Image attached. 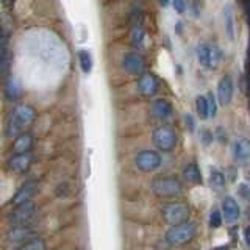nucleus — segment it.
Listing matches in <instances>:
<instances>
[{
  "instance_id": "1",
  "label": "nucleus",
  "mask_w": 250,
  "mask_h": 250,
  "mask_svg": "<svg viewBox=\"0 0 250 250\" xmlns=\"http://www.w3.org/2000/svg\"><path fill=\"white\" fill-rule=\"evenodd\" d=\"M36 119V111L30 105H18L11 113L10 122H8V136H19L27 133L28 127Z\"/></svg>"
},
{
  "instance_id": "2",
  "label": "nucleus",
  "mask_w": 250,
  "mask_h": 250,
  "mask_svg": "<svg viewBox=\"0 0 250 250\" xmlns=\"http://www.w3.org/2000/svg\"><path fill=\"white\" fill-rule=\"evenodd\" d=\"M152 191L158 197H177L183 192V185L180 180L174 177H158L155 178L152 185Z\"/></svg>"
},
{
  "instance_id": "3",
  "label": "nucleus",
  "mask_w": 250,
  "mask_h": 250,
  "mask_svg": "<svg viewBox=\"0 0 250 250\" xmlns=\"http://www.w3.org/2000/svg\"><path fill=\"white\" fill-rule=\"evenodd\" d=\"M195 233H197V225L192 222H185L169 229L166 231V241L170 246H182L189 242L195 236Z\"/></svg>"
},
{
  "instance_id": "4",
  "label": "nucleus",
  "mask_w": 250,
  "mask_h": 250,
  "mask_svg": "<svg viewBox=\"0 0 250 250\" xmlns=\"http://www.w3.org/2000/svg\"><path fill=\"white\" fill-rule=\"evenodd\" d=\"M161 214L169 225L175 227L180 224L188 222L189 219V208H188L185 203H167L166 207L163 208Z\"/></svg>"
},
{
  "instance_id": "5",
  "label": "nucleus",
  "mask_w": 250,
  "mask_h": 250,
  "mask_svg": "<svg viewBox=\"0 0 250 250\" xmlns=\"http://www.w3.org/2000/svg\"><path fill=\"white\" fill-rule=\"evenodd\" d=\"M152 141L155 147L161 152H170L177 146V135L169 127H158L152 133Z\"/></svg>"
},
{
  "instance_id": "6",
  "label": "nucleus",
  "mask_w": 250,
  "mask_h": 250,
  "mask_svg": "<svg viewBox=\"0 0 250 250\" xmlns=\"http://www.w3.org/2000/svg\"><path fill=\"white\" fill-rule=\"evenodd\" d=\"M197 57H199L202 67L213 70V69H216L219 66L222 55H221V50H219L217 47L213 45V44H199Z\"/></svg>"
},
{
  "instance_id": "7",
  "label": "nucleus",
  "mask_w": 250,
  "mask_h": 250,
  "mask_svg": "<svg viewBox=\"0 0 250 250\" xmlns=\"http://www.w3.org/2000/svg\"><path fill=\"white\" fill-rule=\"evenodd\" d=\"M135 163L141 172H153L161 166V155L155 150H143L136 155Z\"/></svg>"
},
{
  "instance_id": "8",
  "label": "nucleus",
  "mask_w": 250,
  "mask_h": 250,
  "mask_svg": "<svg viewBox=\"0 0 250 250\" xmlns=\"http://www.w3.org/2000/svg\"><path fill=\"white\" fill-rule=\"evenodd\" d=\"M35 211H36V205L33 202L22 203V205L16 207V209L11 213L10 221L14 227H22L35 216Z\"/></svg>"
},
{
  "instance_id": "9",
  "label": "nucleus",
  "mask_w": 250,
  "mask_h": 250,
  "mask_svg": "<svg viewBox=\"0 0 250 250\" xmlns=\"http://www.w3.org/2000/svg\"><path fill=\"white\" fill-rule=\"evenodd\" d=\"M124 69L131 75H143L146 70V61L136 52H130L124 57Z\"/></svg>"
},
{
  "instance_id": "10",
  "label": "nucleus",
  "mask_w": 250,
  "mask_h": 250,
  "mask_svg": "<svg viewBox=\"0 0 250 250\" xmlns=\"http://www.w3.org/2000/svg\"><path fill=\"white\" fill-rule=\"evenodd\" d=\"M38 182L36 180H30V182L23 183L19 191H16L14 197H13V203L16 207L18 205H22V203H27V202H31V199L35 197V194L38 192Z\"/></svg>"
},
{
  "instance_id": "11",
  "label": "nucleus",
  "mask_w": 250,
  "mask_h": 250,
  "mask_svg": "<svg viewBox=\"0 0 250 250\" xmlns=\"http://www.w3.org/2000/svg\"><path fill=\"white\" fill-rule=\"evenodd\" d=\"M158 88H160L158 78H156L153 74H143L141 75L139 82H138V89L143 96L152 97L158 92Z\"/></svg>"
},
{
  "instance_id": "12",
  "label": "nucleus",
  "mask_w": 250,
  "mask_h": 250,
  "mask_svg": "<svg viewBox=\"0 0 250 250\" xmlns=\"http://www.w3.org/2000/svg\"><path fill=\"white\" fill-rule=\"evenodd\" d=\"M31 161H33V156H31L30 152L16 153L8 160V167H10V170L16 172V174H22V172H25L30 167Z\"/></svg>"
},
{
  "instance_id": "13",
  "label": "nucleus",
  "mask_w": 250,
  "mask_h": 250,
  "mask_svg": "<svg viewBox=\"0 0 250 250\" xmlns=\"http://www.w3.org/2000/svg\"><path fill=\"white\" fill-rule=\"evenodd\" d=\"M233 99V80L230 75L221 78L217 84V100L221 105H229Z\"/></svg>"
},
{
  "instance_id": "14",
  "label": "nucleus",
  "mask_w": 250,
  "mask_h": 250,
  "mask_svg": "<svg viewBox=\"0 0 250 250\" xmlns=\"http://www.w3.org/2000/svg\"><path fill=\"white\" fill-rule=\"evenodd\" d=\"M222 211H224L222 216L225 217V221L230 222V224L236 222L238 219H239V216H241V208L238 205V202L234 200L233 197H230V195L224 199V202H222Z\"/></svg>"
},
{
  "instance_id": "15",
  "label": "nucleus",
  "mask_w": 250,
  "mask_h": 250,
  "mask_svg": "<svg viewBox=\"0 0 250 250\" xmlns=\"http://www.w3.org/2000/svg\"><path fill=\"white\" fill-rule=\"evenodd\" d=\"M233 156L238 161H247L250 158V141L246 138H239L231 146Z\"/></svg>"
},
{
  "instance_id": "16",
  "label": "nucleus",
  "mask_w": 250,
  "mask_h": 250,
  "mask_svg": "<svg viewBox=\"0 0 250 250\" xmlns=\"http://www.w3.org/2000/svg\"><path fill=\"white\" fill-rule=\"evenodd\" d=\"M172 105L169 104L167 100H164V99H156L153 100V104H152V114L156 117V119H169V117L172 116Z\"/></svg>"
},
{
  "instance_id": "17",
  "label": "nucleus",
  "mask_w": 250,
  "mask_h": 250,
  "mask_svg": "<svg viewBox=\"0 0 250 250\" xmlns=\"http://www.w3.org/2000/svg\"><path fill=\"white\" fill-rule=\"evenodd\" d=\"M224 21H225L227 36H229L230 41H234V38H236V31H234V10H233L231 3H227L224 6Z\"/></svg>"
},
{
  "instance_id": "18",
  "label": "nucleus",
  "mask_w": 250,
  "mask_h": 250,
  "mask_svg": "<svg viewBox=\"0 0 250 250\" xmlns=\"http://www.w3.org/2000/svg\"><path fill=\"white\" fill-rule=\"evenodd\" d=\"M31 146H33V136H31L30 133H22V135L16 136L13 148L16 153H27L30 152Z\"/></svg>"
},
{
  "instance_id": "19",
  "label": "nucleus",
  "mask_w": 250,
  "mask_h": 250,
  "mask_svg": "<svg viewBox=\"0 0 250 250\" xmlns=\"http://www.w3.org/2000/svg\"><path fill=\"white\" fill-rule=\"evenodd\" d=\"M11 62H13V53L8 47H5V49H2V53H0V75H2L5 80L10 78Z\"/></svg>"
},
{
  "instance_id": "20",
  "label": "nucleus",
  "mask_w": 250,
  "mask_h": 250,
  "mask_svg": "<svg viewBox=\"0 0 250 250\" xmlns=\"http://www.w3.org/2000/svg\"><path fill=\"white\" fill-rule=\"evenodd\" d=\"M183 178L192 185H202V172L197 164H194V163L188 164L183 169Z\"/></svg>"
},
{
  "instance_id": "21",
  "label": "nucleus",
  "mask_w": 250,
  "mask_h": 250,
  "mask_svg": "<svg viewBox=\"0 0 250 250\" xmlns=\"http://www.w3.org/2000/svg\"><path fill=\"white\" fill-rule=\"evenodd\" d=\"M30 236H33V231H30L27 227H14L10 233V236H8V239L11 242H22V241L28 242ZM25 242H23V244H25Z\"/></svg>"
},
{
  "instance_id": "22",
  "label": "nucleus",
  "mask_w": 250,
  "mask_h": 250,
  "mask_svg": "<svg viewBox=\"0 0 250 250\" xmlns=\"http://www.w3.org/2000/svg\"><path fill=\"white\" fill-rule=\"evenodd\" d=\"M78 62H80V67L84 74H89L92 70V57L86 49L78 52Z\"/></svg>"
},
{
  "instance_id": "23",
  "label": "nucleus",
  "mask_w": 250,
  "mask_h": 250,
  "mask_svg": "<svg viewBox=\"0 0 250 250\" xmlns=\"http://www.w3.org/2000/svg\"><path fill=\"white\" fill-rule=\"evenodd\" d=\"M195 108H197V114H199L200 119H207V117H208L207 96H197V99H195Z\"/></svg>"
},
{
  "instance_id": "24",
  "label": "nucleus",
  "mask_w": 250,
  "mask_h": 250,
  "mask_svg": "<svg viewBox=\"0 0 250 250\" xmlns=\"http://www.w3.org/2000/svg\"><path fill=\"white\" fill-rule=\"evenodd\" d=\"M6 96H8V99H10V100L19 99L21 88H19V83L16 82V80H10V78L6 80Z\"/></svg>"
},
{
  "instance_id": "25",
  "label": "nucleus",
  "mask_w": 250,
  "mask_h": 250,
  "mask_svg": "<svg viewBox=\"0 0 250 250\" xmlns=\"http://www.w3.org/2000/svg\"><path fill=\"white\" fill-rule=\"evenodd\" d=\"M209 183H211V186L214 188V189H221V188L225 186V175L222 174V172H219V170H213V172H211Z\"/></svg>"
},
{
  "instance_id": "26",
  "label": "nucleus",
  "mask_w": 250,
  "mask_h": 250,
  "mask_svg": "<svg viewBox=\"0 0 250 250\" xmlns=\"http://www.w3.org/2000/svg\"><path fill=\"white\" fill-rule=\"evenodd\" d=\"M19 250H45V242L41 238H33L25 242Z\"/></svg>"
},
{
  "instance_id": "27",
  "label": "nucleus",
  "mask_w": 250,
  "mask_h": 250,
  "mask_svg": "<svg viewBox=\"0 0 250 250\" xmlns=\"http://www.w3.org/2000/svg\"><path fill=\"white\" fill-rule=\"evenodd\" d=\"M144 38H146V33H144V30L141 28V27H135L131 31V42L135 44V45H143L144 42Z\"/></svg>"
},
{
  "instance_id": "28",
  "label": "nucleus",
  "mask_w": 250,
  "mask_h": 250,
  "mask_svg": "<svg viewBox=\"0 0 250 250\" xmlns=\"http://www.w3.org/2000/svg\"><path fill=\"white\" fill-rule=\"evenodd\" d=\"M222 221H224V217L221 214V211L214 209L213 213H211V216H209V227H211V229H219V227L222 225Z\"/></svg>"
},
{
  "instance_id": "29",
  "label": "nucleus",
  "mask_w": 250,
  "mask_h": 250,
  "mask_svg": "<svg viewBox=\"0 0 250 250\" xmlns=\"http://www.w3.org/2000/svg\"><path fill=\"white\" fill-rule=\"evenodd\" d=\"M207 102H208V117H214L216 113H217V104H216L214 96L211 92H208Z\"/></svg>"
},
{
  "instance_id": "30",
  "label": "nucleus",
  "mask_w": 250,
  "mask_h": 250,
  "mask_svg": "<svg viewBox=\"0 0 250 250\" xmlns=\"http://www.w3.org/2000/svg\"><path fill=\"white\" fill-rule=\"evenodd\" d=\"M172 5H174V10H175L178 14H183L185 10H186L185 0H172Z\"/></svg>"
},
{
  "instance_id": "31",
  "label": "nucleus",
  "mask_w": 250,
  "mask_h": 250,
  "mask_svg": "<svg viewBox=\"0 0 250 250\" xmlns=\"http://www.w3.org/2000/svg\"><path fill=\"white\" fill-rule=\"evenodd\" d=\"M202 143H203V146H209L213 143V135H211V131H208V130L202 131Z\"/></svg>"
},
{
  "instance_id": "32",
  "label": "nucleus",
  "mask_w": 250,
  "mask_h": 250,
  "mask_svg": "<svg viewBox=\"0 0 250 250\" xmlns=\"http://www.w3.org/2000/svg\"><path fill=\"white\" fill-rule=\"evenodd\" d=\"M244 241H246L247 246H250V225L244 230Z\"/></svg>"
},
{
  "instance_id": "33",
  "label": "nucleus",
  "mask_w": 250,
  "mask_h": 250,
  "mask_svg": "<svg viewBox=\"0 0 250 250\" xmlns=\"http://www.w3.org/2000/svg\"><path fill=\"white\" fill-rule=\"evenodd\" d=\"M0 2H2V3H11L13 0H0Z\"/></svg>"
},
{
  "instance_id": "34",
  "label": "nucleus",
  "mask_w": 250,
  "mask_h": 250,
  "mask_svg": "<svg viewBox=\"0 0 250 250\" xmlns=\"http://www.w3.org/2000/svg\"><path fill=\"white\" fill-rule=\"evenodd\" d=\"M161 5L164 6V5H167V0H161Z\"/></svg>"
}]
</instances>
